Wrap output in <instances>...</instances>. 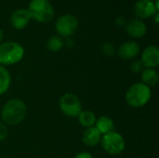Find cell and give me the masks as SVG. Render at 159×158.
<instances>
[{"label": "cell", "instance_id": "8992f818", "mask_svg": "<svg viewBox=\"0 0 159 158\" xmlns=\"http://www.w3.org/2000/svg\"><path fill=\"white\" fill-rule=\"evenodd\" d=\"M78 20L72 14H63L60 16L55 23V29L57 35L61 38L73 37L78 29Z\"/></svg>", "mask_w": 159, "mask_h": 158}, {"label": "cell", "instance_id": "3957f363", "mask_svg": "<svg viewBox=\"0 0 159 158\" xmlns=\"http://www.w3.org/2000/svg\"><path fill=\"white\" fill-rule=\"evenodd\" d=\"M23 47L15 41L0 43V65L9 66L20 62L24 57Z\"/></svg>", "mask_w": 159, "mask_h": 158}, {"label": "cell", "instance_id": "6da1fadb", "mask_svg": "<svg viewBox=\"0 0 159 158\" xmlns=\"http://www.w3.org/2000/svg\"><path fill=\"white\" fill-rule=\"evenodd\" d=\"M27 114V107L23 101L12 99L7 101L1 110V118L6 125L16 126L20 124Z\"/></svg>", "mask_w": 159, "mask_h": 158}, {"label": "cell", "instance_id": "4fadbf2b", "mask_svg": "<svg viewBox=\"0 0 159 158\" xmlns=\"http://www.w3.org/2000/svg\"><path fill=\"white\" fill-rule=\"evenodd\" d=\"M101 139H102V134L95 127L88 128L83 132L82 142L88 147H95L100 143Z\"/></svg>", "mask_w": 159, "mask_h": 158}, {"label": "cell", "instance_id": "52a82bcc", "mask_svg": "<svg viewBox=\"0 0 159 158\" xmlns=\"http://www.w3.org/2000/svg\"><path fill=\"white\" fill-rule=\"evenodd\" d=\"M61 112L69 117H77L82 112V102L80 99L73 93H65L59 100Z\"/></svg>", "mask_w": 159, "mask_h": 158}, {"label": "cell", "instance_id": "ba28073f", "mask_svg": "<svg viewBox=\"0 0 159 158\" xmlns=\"http://www.w3.org/2000/svg\"><path fill=\"white\" fill-rule=\"evenodd\" d=\"M158 11L159 8L156 6L154 0H138L133 7L134 15L140 20L153 18Z\"/></svg>", "mask_w": 159, "mask_h": 158}, {"label": "cell", "instance_id": "277c9868", "mask_svg": "<svg viewBox=\"0 0 159 158\" xmlns=\"http://www.w3.org/2000/svg\"><path fill=\"white\" fill-rule=\"evenodd\" d=\"M31 18L40 23H48L54 19L55 9L48 0H31L28 5Z\"/></svg>", "mask_w": 159, "mask_h": 158}, {"label": "cell", "instance_id": "d4e9b609", "mask_svg": "<svg viewBox=\"0 0 159 158\" xmlns=\"http://www.w3.org/2000/svg\"><path fill=\"white\" fill-rule=\"evenodd\" d=\"M153 18H155V22L157 24L159 22V13L158 12H157L154 16H153Z\"/></svg>", "mask_w": 159, "mask_h": 158}, {"label": "cell", "instance_id": "30bf717a", "mask_svg": "<svg viewBox=\"0 0 159 158\" xmlns=\"http://www.w3.org/2000/svg\"><path fill=\"white\" fill-rule=\"evenodd\" d=\"M31 20L32 18L27 8H18L12 12L9 20L15 30H22L27 27Z\"/></svg>", "mask_w": 159, "mask_h": 158}, {"label": "cell", "instance_id": "d6986e66", "mask_svg": "<svg viewBox=\"0 0 159 158\" xmlns=\"http://www.w3.org/2000/svg\"><path fill=\"white\" fill-rule=\"evenodd\" d=\"M102 52L103 53V55L107 56V57H113L116 54V47L115 46L110 43V42H105L102 45Z\"/></svg>", "mask_w": 159, "mask_h": 158}, {"label": "cell", "instance_id": "603a6c76", "mask_svg": "<svg viewBox=\"0 0 159 158\" xmlns=\"http://www.w3.org/2000/svg\"><path fill=\"white\" fill-rule=\"evenodd\" d=\"M75 158H93V156L88 152H81V153H78L75 156Z\"/></svg>", "mask_w": 159, "mask_h": 158}, {"label": "cell", "instance_id": "ffe728a7", "mask_svg": "<svg viewBox=\"0 0 159 158\" xmlns=\"http://www.w3.org/2000/svg\"><path fill=\"white\" fill-rule=\"evenodd\" d=\"M144 66L141 60H134L131 63H130V71L133 74H141L143 70H144Z\"/></svg>", "mask_w": 159, "mask_h": 158}, {"label": "cell", "instance_id": "9c48e42d", "mask_svg": "<svg viewBox=\"0 0 159 158\" xmlns=\"http://www.w3.org/2000/svg\"><path fill=\"white\" fill-rule=\"evenodd\" d=\"M141 61L144 68L156 69L159 65V48L157 46H147L142 52Z\"/></svg>", "mask_w": 159, "mask_h": 158}, {"label": "cell", "instance_id": "7a4b0ae2", "mask_svg": "<svg viewBox=\"0 0 159 158\" xmlns=\"http://www.w3.org/2000/svg\"><path fill=\"white\" fill-rule=\"evenodd\" d=\"M152 98L151 88L142 82L132 84L127 90L125 100L127 104L132 108H142L145 106Z\"/></svg>", "mask_w": 159, "mask_h": 158}, {"label": "cell", "instance_id": "e0dca14e", "mask_svg": "<svg viewBox=\"0 0 159 158\" xmlns=\"http://www.w3.org/2000/svg\"><path fill=\"white\" fill-rule=\"evenodd\" d=\"M11 83V76L8 72V70L5 67L0 65V96L5 94Z\"/></svg>", "mask_w": 159, "mask_h": 158}, {"label": "cell", "instance_id": "cb8c5ba5", "mask_svg": "<svg viewBox=\"0 0 159 158\" xmlns=\"http://www.w3.org/2000/svg\"><path fill=\"white\" fill-rule=\"evenodd\" d=\"M66 40L64 41V46H66L67 47H73L75 46V40L73 37H69V38H65Z\"/></svg>", "mask_w": 159, "mask_h": 158}, {"label": "cell", "instance_id": "44dd1931", "mask_svg": "<svg viewBox=\"0 0 159 158\" xmlns=\"http://www.w3.org/2000/svg\"><path fill=\"white\" fill-rule=\"evenodd\" d=\"M8 135V129L6 124L0 123V142L5 141Z\"/></svg>", "mask_w": 159, "mask_h": 158}, {"label": "cell", "instance_id": "ac0fdd59", "mask_svg": "<svg viewBox=\"0 0 159 158\" xmlns=\"http://www.w3.org/2000/svg\"><path fill=\"white\" fill-rule=\"evenodd\" d=\"M47 48L51 52H59L64 47V40L59 35H52L47 41Z\"/></svg>", "mask_w": 159, "mask_h": 158}, {"label": "cell", "instance_id": "7402d4cb", "mask_svg": "<svg viewBox=\"0 0 159 158\" xmlns=\"http://www.w3.org/2000/svg\"><path fill=\"white\" fill-rule=\"evenodd\" d=\"M115 23H116V26H118V27H122V26H125V25H126L127 20H126V19H125L124 17H122V16H118V17H116V20H115Z\"/></svg>", "mask_w": 159, "mask_h": 158}, {"label": "cell", "instance_id": "2e32d148", "mask_svg": "<svg viewBox=\"0 0 159 158\" xmlns=\"http://www.w3.org/2000/svg\"><path fill=\"white\" fill-rule=\"evenodd\" d=\"M77 118L79 124L86 129L94 127L97 120L95 114L90 110H82V112L78 115Z\"/></svg>", "mask_w": 159, "mask_h": 158}, {"label": "cell", "instance_id": "7c38bea8", "mask_svg": "<svg viewBox=\"0 0 159 158\" xmlns=\"http://www.w3.org/2000/svg\"><path fill=\"white\" fill-rule=\"evenodd\" d=\"M140 45L133 40H129L124 42L119 47L117 50V55L124 61H130L134 60L140 54Z\"/></svg>", "mask_w": 159, "mask_h": 158}, {"label": "cell", "instance_id": "484cf974", "mask_svg": "<svg viewBox=\"0 0 159 158\" xmlns=\"http://www.w3.org/2000/svg\"><path fill=\"white\" fill-rule=\"evenodd\" d=\"M3 39H4V32L2 29H0V43H2Z\"/></svg>", "mask_w": 159, "mask_h": 158}, {"label": "cell", "instance_id": "5b68a950", "mask_svg": "<svg viewBox=\"0 0 159 158\" xmlns=\"http://www.w3.org/2000/svg\"><path fill=\"white\" fill-rule=\"evenodd\" d=\"M100 143L103 151L112 156H118L122 154L126 147V142L123 136L114 130L102 135Z\"/></svg>", "mask_w": 159, "mask_h": 158}, {"label": "cell", "instance_id": "8fae6325", "mask_svg": "<svg viewBox=\"0 0 159 158\" xmlns=\"http://www.w3.org/2000/svg\"><path fill=\"white\" fill-rule=\"evenodd\" d=\"M125 29L127 34L132 38H141L147 33L146 23L143 20L137 18L130 19L129 21H127Z\"/></svg>", "mask_w": 159, "mask_h": 158}, {"label": "cell", "instance_id": "5bb4252c", "mask_svg": "<svg viewBox=\"0 0 159 158\" xmlns=\"http://www.w3.org/2000/svg\"><path fill=\"white\" fill-rule=\"evenodd\" d=\"M141 79H142V83L148 86L149 88L155 87L157 85L159 81L158 72L156 69L145 68L141 73Z\"/></svg>", "mask_w": 159, "mask_h": 158}, {"label": "cell", "instance_id": "9a60e30c", "mask_svg": "<svg viewBox=\"0 0 159 158\" xmlns=\"http://www.w3.org/2000/svg\"><path fill=\"white\" fill-rule=\"evenodd\" d=\"M94 127L99 130V132L102 135H104L106 133L113 131L115 125H114V121L112 120V118H110L106 115H102V116H100L99 118H97Z\"/></svg>", "mask_w": 159, "mask_h": 158}, {"label": "cell", "instance_id": "4316f807", "mask_svg": "<svg viewBox=\"0 0 159 158\" xmlns=\"http://www.w3.org/2000/svg\"><path fill=\"white\" fill-rule=\"evenodd\" d=\"M0 1H1V0H0Z\"/></svg>", "mask_w": 159, "mask_h": 158}]
</instances>
